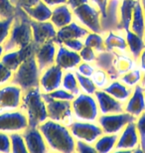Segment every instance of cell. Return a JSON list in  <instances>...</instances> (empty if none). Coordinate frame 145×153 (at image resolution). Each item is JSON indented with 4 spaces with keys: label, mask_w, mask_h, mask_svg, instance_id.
Wrapping results in <instances>:
<instances>
[{
    "label": "cell",
    "mask_w": 145,
    "mask_h": 153,
    "mask_svg": "<svg viewBox=\"0 0 145 153\" xmlns=\"http://www.w3.org/2000/svg\"><path fill=\"white\" fill-rule=\"evenodd\" d=\"M38 127L43 133L49 151L62 153L76 152V139L71 133L69 126L47 119Z\"/></svg>",
    "instance_id": "1"
},
{
    "label": "cell",
    "mask_w": 145,
    "mask_h": 153,
    "mask_svg": "<svg viewBox=\"0 0 145 153\" xmlns=\"http://www.w3.org/2000/svg\"><path fill=\"white\" fill-rule=\"evenodd\" d=\"M31 21L32 20L24 11V9L17 7L10 33H9V37L3 44L5 52L27 47L32 43L33 35Z\"/></svg>",
    "instance_id": "2"
},
{
    "label": "cell",
    "mask_w": 145,
    "mask_h": 153,
    "mask_svg": "<svg viewBox=\"0 0 145 153\" xmlns=\"http://www.w3.org/2000/svg\"><path fill=\"white\" fill-rule=\"evenodd\" d=\"M21 111H24L31 127H38L48 119V111L40 88H33L23 94Z\"/></svg>",
    "instance_id": "3"
},
{
    "label": "cell",
    "mask_w": 145,
    "mask_h": 153,
    "mask_svg": "<svg viewBox=\"0 0 145 153\" xmlns=\"http://www.w3.org/2000/svg\"><path fill=\"white\" fill-rule=\"evenodd\" d=\"M34 52L18 67L16 71H14L11 81L12 84L17 85L24 91L39 87L41 71L37 64Z\"/></svg>",
    "instance_id": "4"
},
{
    "label": "cell",
    "mask_w": 145,
    "mask_h": 153,
    "mask_svg": "<svg viewBox=\"0 0 145 153\" xmlns=\"http://www.w3.org/2000/svg\"><path fill=\"white\" fill-rule=\"evenodd\" d=\"M72 109L75 120L95 122L100 116L97 102L94 96L81 93L72 100Z\"/></svg>",
    "instance_id": "5"
},
{
    "label": "cell",
    "mask_w": 145,
    "mask_h": 153,
    "mask_svg": "<svg viewBox=\"0 0 145 153\" xmlns=\"http://www.w3.org/2000/svg\"><path fill=\"white\" fill-rule=\"evenodd\" d=\"M73 13L77 22L81 24L86 29H88L89 32L103 34L101 14L100 10L91 3H85V4L73 9Z\"/></svg>",
    "instance_id": "6"
},
{
    "label": "cell",
    "mask_w": 145,
    "mask_h": 153,
    "mask_svg": "<svg viewBox=\"0 0 145 153\" xmlns=\"http://www.w3.org/2000/svg\"><path fill=\"white\" fill-rule=\"evenodd\" d=\"M43 97L47 106L48 119L60 122L67 126H69L73 121H75L73 115L72 102L54 100L47 94H43Z\"/></svg>",
    "instance_id": "7"
},
{
    "label": "cell",
    "mask_w": 145,
    "mask_h": 153,
    "mask_svg": "<svg viewBox=\"0 0 145 153\" xmlns=\"http://www.w3.org/2000/svg\"><path fill=\"white\" fill-rule=\"evenodd\" d=\"M136 117L126 111L118 114H100L97 122L104 134H119L129 122L135 121Z\"/></svg>",
    "instance_id": "8"
},
{
    "label": "cell",
    "mask_w": 145,
    "mask_h": 153,
    "mask_svg": "<svg viewBox=\"0 0 145 153\" xmlns=\"http://www.w3.org/2000/svg\"><path fill=\"white\" fill-rule=\"evenodd\" d=\"M69 128L76 140H82L89 144H94L98 137L103 134V129L97 121L88 122L75 120L69 125Z\"/></svg>",
    "instance_id": "9"
},
{
    "label": "cell",
    "mask_w": 145,
    "mask_h": 153,
    "mask_svg": "<svg viewBox=\"0 0 145 153\" xmlns=\"http://www.w3.org/2000/svg\"><path fill=\"white\" fill-rule=\"evenodd\" d=\"M23 94L22 88L12 82L0 88V114L20 109Z\"/></svg>",
    "instance_id": "10"
},
{
    "label": "cell",
    "mask_w": 145,
    "mask_h": 153,
    "mask_svg": "<svg viewBox=\"0 0 145 153\" xmlns=\"http://www.w3.org/2000/svg\"><path fill=\"white\" fill-rule=\"evenodd\" d=\"M28 126L27 116L21 109L0 114V132L7 134L23 132Z\"/></svg>",
    "instance_id": "11"
},
{
    "label": "cell",
    "mask_w": 145,
    "mask_h": 153,
    "mask_svg": "<svg viewBox=\"0 0 145 153\" xmlns=\"http://www.w3.org/2000/svg\"><path fill=\"white\" fill-rule=\"evenodd\" d=\"M140 148V138L135 121L129 122L118 134L115 152L118 151H135Z\"/></svg>",
    "instance_id": "12"
},
{
    "label": "cell",
    "mask_w": 145,
    "mask_h": 153,
    "mask_svg": "<svg viewBox=\"0 0 145 153\" xmlns=\"http://www.w3.org/2000/svg\"><path fill=\"white\" fill-rule=\"evenodd\" d=\"M64 71L60 67L54 64L53 66L43 70L40 76L39 88L43 94H49L51 91L61 88Z\"/></svg>",
    "instance_id": "13"
},
{
    "label": "cell",
    "mask_w": 145,
    "mask_h": 153,
    "mask_svg": "<svg viewBox=\"0 0 145 153\" xmlns=\"http://www.w3.org/2000/svg\"><path fill=\"white\" fill-rule=\"evenodd\" d=\"M58 50V45L55 43L54 40L48 41L42 45L35 46V58L38 64L40 71L49 68L55 64L56 54Z\"/></svg>",
    "instance_id": "14"
},
{
    "label": "cell",
    "mask_w": 145,
    "mask_h": 153,
    "mask_svg": "<svg viewBox=\"0 0 145 153\" xmlns=\"http://www.w3.org/2000/svg\"><path fill=\"white\" fill-rule=\"evenodd\" d=\"M32 27V43L35 46L42 45L44 43L54 40L57 35V28L52 24L51 21L38 22V21H31Z\"/></svg>",
    "instance_id": "15"
},
{
    "label": "cell",
    "mask_w": 145,
    "mask_h": 153,
    "mask_svg": "<svg viewBox=\"0 0 145 153\" xmlns=\"http://www.w3.org/2000/svg\"><path fill=\"white\" fill-rule=\"evenodd\" d=\"M83 62L80 53L69 50L64 45H58L55 64L64 72L76 71L77 67Z\"/></svg>",
    "instance_id": "16"
},
{
    "label": "cell",
    "mask_w": 145,
    "mask_h": 153,
    "mask_svg": "<svg viewBox=\"0 0 145 153\" xmlns=\"http://www.w3.org/2000/svg\"><path fill=\"white\" fill-rule=\"evenodd\" d=\"M22 134L25 139L28 153H44L49 151L46 140L39 127L28 126Z\"/></svg>",
    "instance_id": "17"
},
{
    "label": "cell",
    "mask_w": 145,
    "mask_h": 153,
    "mask_svg": "<svg viewBox=\"0 0 145 153\" xmlns=\"http://www.w3.org/2000/svg\"><path fill=\"white\" fill-rule=\"evenodd\" d=\"M121 1L122 0L107 1L106 15L101 19L103 35L109 31H119V7Z\"/></svg>",
    "instance_id": "18"
},
{
    "label": "cell",
    "mask_w": 145,
    "mask_h": 153,
    "mask_svg": "<svg viewBox=\"0 0 145 153\" xmlns=\"http://www.w3.org/2000/svg\"><path fill=\"white\" fill-rule=\"evenodd\" d=\"M97 102L100 114H118L124 111V103L120 102L103 90H97L94 94Z\"/></svg>",
    "instance_id": "19"
},
{
    "label": "cell",
    "mask_w": 145,
    "mask_h": 153,
    "mask_svg": "<svg viewBox=\"0 0 145 153\" xmlns=\"http://www.w3.org/2000/svg\"><path fill=\"white\" fill-rule=\"evenodd\" d=\"M35 51V45L31 43L29 46L17 50H12L9 52H5L1 58V62L4 65L11 70V71H16L17 68L28 58Z\"/></svg>",
    "instance_id": "20"
},
{
    "label": "cell",
    "mask_w": 145,
    "mask_h": 153,
    "mask_svg": "<svg viewBox=\"0 0 145 153\" xmlns=\"http://www.w3.org/2000/svg\"><path fill=\"white\" fill-rule=\"evenodd\" d=\"M88 33L89 31L88 29L83 27L76 20H74L67 26L57 29V35L54 41L57 45H62L65 41L70 39H84Z\"/></svg>",
    "instance_id": "21"
},
{
    "label": "cell",
    "mask_w": 145,
    "mask_h": 153,
    "mask_svg": "<svg viewBox=\"0 0 145 153\" xmlns=\"http://www.w3.org/2000/svg\"><path fill=\"white\" fill-rule=\"evenodd\" d=\"M124 111L138 117L145 111V88L141 85H136L132 90L128 100L124 103Z\"/></svg>",
    "instance_id": "22"
},
{
    "label": "cell",
    "mask_w": 145,
    "mask_h": 153,
    "mask_svg": "<svg viewBox=\"0 0 145 153\" xmlns=\"http://www.w3.org/2000/svg\"><path fill=\"white\" fill-rule=\"evenodd\" d=\"M115 52L104 50L103 52H98L97 54L94 65L95 68L103 70L106 72L110 76L112 81L113 79H118L119 76L116 74L115 69Z\"/></svg>",
    "instance_id": "23"
},
{
    "label": "cell",
    "mask_w": 145,
    "mask_h": 153,
    "mask_svg": "<svg viewBox=\"0 0 145 153\" xmlns=\"http://www.w3.org/2000/svg\"><path fill=\"white\" fill-rule=\"evenodd\" d=\"M104 46L109 51L115 53H126L128 52L124 32L109 31L103 34Z\"/></svg>",
    "instance_id": "24"
},
{
    "label": "cell",
    "mask_w": 145,
    "mask_h": 153,
    "mask_svg": "<svg viewBox=\"0 0 145 153\" xmlns=\"http://www.w3.org/2000/svg\"><path fill=\"white\" fill-rule=\"evenodd\" d=\"M75 20L73 10L71 9L68 4L59 5L52 8V15L50 21L57 29L67 26L68 24L72 23Z\"/></svg>",
    "instance_id": "25"
},
{
    "label": "cell",
    "mask_w": 145,
    "mask_h": 153,
    "mask_svg": "<svg viewBox=\"0 0 145 153\" xmlns=\"http://www.w3.org/2000/svg\"><path fill=\"white\" fill-rule=\"evenodd\" d=\"M132 90L133 88L127 87L122 82H120L119 79H113L103 91L110 94V96L113 97L117 100H119L120 102L125 103L128 100L129 97H130L132 94Z\"/></svg>",
    "instance_id": "26"
},
{
    "label": "cell",
    "mask_w": 145,
    "mask_h": 153,
    "mask_svg": "<svg viewBox=\"0 0 145 153\" xmlns=\"http://www.w3.org/2000/svg\"><path fill=\"white\" fill-rule=\"evenodd\" d=\"M24 11L33 21L45 22V21H50L51 19L52 8L49 7L42 0H40L37 4L31 6V7L24 8Z\"/></svg>",
    "instance_id": "27"
},
{
    "label": "cell",
    "mask_w": 145,
    "mask_h": 153,
    "mask_svg": "<svg viewBox=\"0 0 145 153\" xmlns=\"http://www.w3.org/2000/svg\"><path fill=\"white\" fill-rule=\"evenodd\" d=\"M138 67L137 60H135L128 52L126 53H115V69L118 76Z\"/></svg>",
    "instance_id": "28"
},
{
    "label": "cell",
    "mask_w": 145,
    "mask_h": 153,
    "mask_svg": "<svg viewBox=\"0 0 145 153\" xmlns=\"http://www.w3.org/2000/svg\"><path fill=\"white\" fill-rule=\"evenodd\" d=\"M136 0H122L119 7V31L125 32L130 28L133 9Z\"/></svg>",
    "instance_id": "29"
},
{
    "label": "cell",
    "mask_w": 145,
    "mask_h": 153,
    "mask_svg": "<svg viewBox=\"0 0 145 153\" xmlns=\"http://www.w3.org/2000/svg\"><path fill=\"white\" fill-rule=\"evenodd\" d=\"M126 43H127L128 53L134 58L135 60L138 59L141 52L145 48V41L143 37H140L139 35L135 34L130 29L124 32Z\"/></svg>",
    "instance_id": "30"
},
{
    "label": "cell",
    "mask_w": 145,
    "mask_h": 153,
    "mask_svg": "<svg viewBox=\"0 0 145 153\" xmlns=\"http://www.w3.org/2000/svg\"><path fill=\"white\" fill-rule=\"evenodd\" d=\"M132 32L135 34L139 35L140 37L144 38L145 34V17L144 13L141 7L139 0H136L133 9V15H132V20L130 23V28Z\"/></svg>",
    "instance_id": "31"
},
{
    "label": "cell",
    "mask_w": 145,
    "mask_h": 153,
    "mask_svg": "<svg viewBox=\"0 0 145 153\" xmlns=\"http://www.w3.org/2000/svg\"><path fill=\"white\" fill-rule=\"evenodd\" d=\"M118 134H103L94 143L95 150L98 153H109L115 152Z\"/></svg>",
    "instance_id": "32"
},
{
    "label": "cell",
    "mask_w": 145,
    "mask_h": 153,
    "mask_svg": "<svg viewBox=\"0 0 145 153\" xmlns=\"http://www.w3.org/2000/svg\"><path fill=\"white\" fill-rule=\"evenodd\" d=\"M64 90L70 91L74 96H78L82 93L81 88H80L78 79H77V76L75 71H67L64 73L63 79H62V85Z\"/></svg>",
    "instance_id": "33"
},
{
    "label": "cell",
    "mask_w": 145,
    "mask_h": 153,
    "mask_svg": "<svg viewBox=\"0 0 145 153\" xmlns=\"http://www.w3.org/2000/svg\"><path fill=\"white\" fill-rule=\"evenodd\" d=\"M142 76H143V72L141 71L139 67H136L135 69L125 73L122 76H120L118 79L120 82H122L124 85H127V87L133 88L136 85L141 84Z\"/></svg>",
    "instance_id": "34"
},
{
    "label": "cell",
    "mask_w": 145,
    "mask_h": 153,
    "mask_svg": "<svg viewBox=\"0 0 145 153\" xmlns=\"http://www.w3.org/2000/svg\"><path fill=\"white\" fill-rule=\"evenodd\" d=\"M84 44L85 46L94 49L97 53L106 50V46H104V37L103 34H100V33L89 32L84 38Z\"/></svg>",
    "instance_id": "35"
},
{
    "label": "cell",
    "mask_w": 145,
    "mask_h": 153,
    "mask_svg": "<svg viewBox=\"0 0 145 153\" xmlns=\"http://www.w3.org/2000/svg\"><path fill=\"white\" fill-rule=\"evenodd\" d=\"M9 135H10L12 153H28L22 132H15L9 134Z\"/></svg>",
    "instance_id": "36"
},
{
    "label": "cell",
    "mask_w": 145,
    "mask_h": 153,
    "mask_svg": "<svg viewBox=\"0 0 145 153\" xmlns=\"http://www.w3.org/2000/svg\"><path fill=\"white\" fill-rule=\"evenodd\" d=\"M75 73H76L77 79H78V82H79V85H80V88H81L82 93L94 96L95 94V91H97V85H94V82H92V79L89 78V76H83L81 74H79V73H77L76 71Z\"/></svg>",
    "instance_id": "37"
},
{
    "label": "cell",
    "mask_w": 145,
    "mask_h": 153,
    "mask_svg": "<svg viewBox=\"0 0 145 153\" xmlns=\"http://www.w3.org/2000/svg\"><path fill=\"white\" fill-rule=\"evenodd\" d=\"M92 82H94V85H97V90H103L107 85L112 82V79L109 76L106 72H104L103 70L100 69H95L94 74L91 76Z\"/></svg>",
    "instance_id": "38"
},
{
    "label": "cell",
    "mask_w": 145,
    "mask_h": 153,
    "mask_svg": "<svg viewBox=\"0 0 145 153\" xmlns=\"http://www.w3.org/2000/svg\"><path fill=\"white\" fill-rule=\"evenodd\" d=\"M17 7L11 0H0V19H7L14 17Z\"/></svg>",
    "instance_id": "39"
},
{
    "label": "cell",
    "mask_w": 145,
    "mask_h": 153,
    "mask_svg": "<svg viewBox=\"0 0 145 153\" xmlns=\"http://www.w3.org/2000/svg\"><path fill=\"white\" fill-rule=\"evenodd\" d=\"M13 18L14 17L7 18V19H0V45L4 44L9 37Z\"/></svg>",
    "instance_id": "40"
},
{
    "label": "cell",
    "mask_w": 145,
    "mask_h": 153,
    "mask_svg": "<svg viewBox=\"0 0 145 153\" xmlns=\"http://www.w3.org/2000/svg\"><path fill=\"white\" fill-rule=\"evenodd\" d=\"M135 124L140 138V149L145 153V111L136 117Z\"/></svg>",
    "instance_id": "41"
},
{
    "label": "cell",
    "mask_w": 145,
    "mask_h": 153,
    "mask_svg": "<svg viewBox=\"0 0 145 153\" xmlns=\"http://www.w3.org/2000/svg\"><path fill=\"white\" fill-rule=\"evenodd\" d=\"M47 94L54 100H68V102H72L76 97V96H74L73 94H71L70 91L64 90L63 88H58V90H55V91H51V93H49Z\"/></svg>",
    "instance_id": "42"
},
{
    "label": "cell",
    "mask_w": 145,
    "mask_h": 153,
    "mask_svg": "<svg viewBox=\"0 0 145 153\" xmlns=\"http://www.w3.org/2000/svg\"><path fill=\"white\" fill-rule=\"evenodd\" d=\"M13 71L7 68L1 61H0V88L3 85L10 84L13 78Z\"/></svg>",
    "instance_id": "43"
},
{
    "label": "cell",
    "mask_w": 145,
    "mask_h": 153,
    "mask_svg": "<svg viewBox=\"0 0 145 153\" xmlns=\"http://www.w3.org/2000/svg\"><path fill=\"white\" fill-rule=\"evenodd\" d=\"M97 53L94 49L88 47V46H84V48L80 51V56H81L83 62L91 63V64H94L95 58H97Z\"/></svg>",
    "instance_id": "44"
},
{
    "label": "cell",
    "mask_w": 145,
    "mask_h": 153,
    "mask_svg": "<svg viewBox=\"0 0 145 153\" xmlns=\"http://www.w3.org/2000/svg\"><path fill=\"white\" fill-rule=\"evenodd\" d=\"M62 45H64L65 47L68 48L69 50L78 52V53H80V51H81L85 46L84 39H70V40L65 41Z\"/></svg>",
    "instance_id": "45"
},
{
    "label": "cell",
    "mask_w": 145,
    "mask_h": 153,
    "mask_svg": "<svg viewBox=\"0 0 145 153\" xmlns=\"http://www.w3.org/2000/svg\"><path fill=\"white\" fill-rule=\"evenodd\" d=\"M95 67L94 64H91V63H86V62H82L80 65L77 67L76 69V72L79 73L83 76H91L94 74V72L95 71Z\"/></svg>",
    "instance_id": "46"
},
{
    "label": "cell",
    "mask_w": 145,
    "mask_h": 153,
    "mask_svg": "<svg viewBox=\"0 0 145 153\" xmlns=\"http://www.w3.org/2000/svg\"><path fill=\"white\" fill-rule=\"evenodd\" d=\"M76 152L79 153H97L94 144H89L88 142L82 140H76Z\"/></svg>",
    "instance_id": "47"
},
{
    "label": "cell",
    "mask_w": 145,
    "mask_h": 153,
    "mask_svg": "<svg viewBox=\"0 0 145 153\" xmlns=\"http://www.w3.org/2000/svg\"><path fill=\"white\" fill-rule=\"evenodd\" d=\"M0 152L2 153L11 152L10 135L4 132H0Z\"/></svg>",
    "instance_id": "48"
},
{
    "label": "cell",
    "mask_w": 145,
    "mask_h": 153,
    "mask_svg": "<svg viewBox=\"0 0 145 153\" xmlns=\"http://www.w3.org/2000/svg\"><path fill=\"white\" fill-rule=\"evenodd\" d=\"M109 0H89V3H91L92 5L95 6L98 10H100L101 14V19L104 17L106 12V5Z\"/></svg>",
    "instance_id": "49"
},
{
    "label": "cell",
    "mask_w": 145,
    "mask_h": 153,
    "mask_svg": "<svg viewBox=\"0 0 145 153\" xmlns=\"http://www.w3.org/2000/svg\"><path fill=\"white\" fill-rule=\"evenodd\" d=\"M40 1V0H11V2L16 6V7L19 8H27V7H31V6L37 4Z\"/></svg>",
    "instance_id": "50"
},
{
    "label": "cell",
    "mask_w": 145,
    "mask_h": 153,
    "mask_svg": "<svg viewBox=\"0 0 145 153\" xmlns=\"http://www.w3.org/2000/svg\"><path fill=\"white\" fill-rule=\"evenodd\" d=\"M88 2H89V0H67V4L72 10Z\"/></svg>",
    "instance_id": "51"
},
{
    "label": "cell",
    "mask_w": 145,
    "mask_h": 153,
    "mask_svg": "<svg viewBox=\"0 0 145 153\" xmlns=\"http://www.w3.org/2000/svg\"><path fill=\"white\" fill-rule=\"evenodd\" d=\"M42 1L46 3V4L51 8H54L59 5L67 4V0H42Z\"/></svg>",
    "instance_id": "52"
},
{
    "label": "cell",
    "mask_w": 145,
    "mask_h": 153,
    "mask_svg": "<svg viewBox=\"0 0 145 153\" xmlns=\"http://www.w3.org/2000/svg\"><path fill=\"white\" fill-rule=\"evenodd\" d=\"M137 64H138V67L140 68L141 71L145 72V48L143 49V51L141 52L139 57H138Z\"/></svg>",
    "instance_id": "53"
},
{
    "label": "cell",
    "mask_w": 145,
    "mask_h": 153,
    "mask_svg": "<svg viewBox=\"0 0 145 153\" xmlns=\"http://www.w3.org/2000/svg\"><path fill=\"white\" fill-rule=\"evenodd\" d=\"M5 53V49H4V46L3 45H0V60H1V58L3 56V54Z\"/></svg>",
    "instance_id": "54"
},
{
    "label": "cell",
    "mask_w": 145,
    "mask_h": 153,
    "mask_svg": "<svg viewBox=\"0 0 145 153\" xmlns=\"http://www.w3.org/2000/svg\"><path fill=\"white\" fill-rule=\"evenodd\" d=\"M140 4H141V7H142V10H143V13H144V17H145V0H139Z\"/></svg>",
    "instance_id": "55"
},
{
    "label": "cell",
    "mask_w": 145,
    "mask_h": 153,
    "mask_svg": "<svg viewBox=\"0 0 145 153\" xmlns=\"http://www.w3.org/2000/svg\"><path fill=\"white\" fill-rule=\"evenodd\" d=\"M142 87L145 88V72H143V76H142V81H141V84H140Z\"/></svg>",
    "instance_id": "56"
},
{
    "label": "cell",
    "mask_w": 145,
    "mask_h": 153,
    "mask_svg": "<svg viewBox=\"0 0 145 153\" xmlns=\"http://www.w3.org/2000/svg\"><path fill=\"white\" fill-rule=\"evenodd\" d=\"M143 39H144V41H145V34H144V38Z\"/></svg>",
    "instance_id": "57"
}]
</instances>
